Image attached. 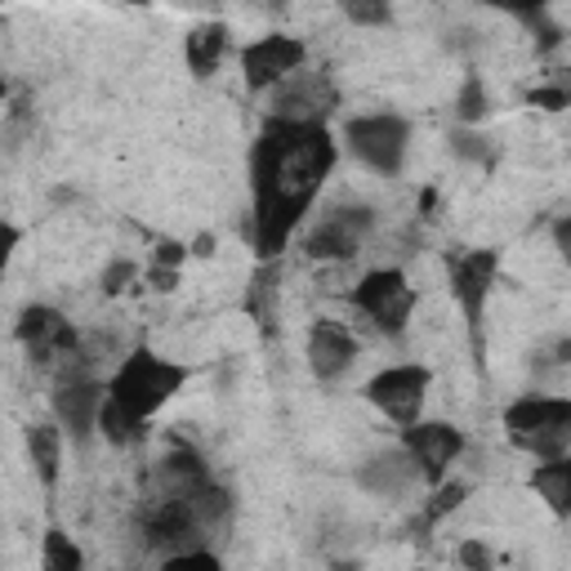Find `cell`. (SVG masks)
<instances>
[{
  "label": "cell",
  "instance_id": "obj_1",
  "mask_svg": "<svg viewBox=\"0 0 571 571\" xmlns=\"http://www.w3.org/2000/svg\"><path fill=\"white\" fill-rule=\"evenodd\" d=\"M335 166V139L321 121L273 117L251 152L255 183V251L260 260H277L308 214L317 188Z\"/></svg>",
  "mask_w": 571,
  "mask_h": 571
},
{
  "label": "cell",
  "instance_id": "obj_2",
  "mask_svg": "<svg viewBox=\"0 0 571 571\" xmlns=\"http://www.w3.org/2000/svg\"><path fill=\"white\" fill-rule=\"evenodd\" d=\"M188 384V367H179V362H166L161 353H152V349H135L117 371H112V380H107V393L117 398L130 415H139V420H152L179 389Z\"/></svg>",
  "mask_w": 571,
  "mask_h": 571
},
{
  "label": "cell",
  "instance_id": "obj_3",
  "mask_svg": "<svg viewBox=\"0 0 571 571\" xmlns=\"http://www.w3.org/2000/svg\"><path fill=\"white\" fill-rule=\"evenodd\" d=\"M505 433L536 461L571 451V398H518L505 406Z\"/></svg>",
  "mask_w": 571,
  "mask_h": 571
},
{
  "label": "cell",
  "instance_id": "obj_4",
  "mask_svg": "<svg viewBox=\"0 0 571 571\" xmlns=\"http://www.w3.org/2000/svg\"><path fill=\"white\" fill-rule=\"evenodd\" d=\"M353 304L384 330V335H402L411 313H415V290L406 286L402 268H376L358 282L353 290Z\"/></svg>",
  "mask_w": 571,
  "mask_h": 571
},
{
  "label": "cell",
  "instance_id": "obj_5",
  "mask_svg": "<svg viewBox=\"0 0 571 571\" xmlns=\"http://www.w3.org/2000/svg\"><path fill=\"white\" fill-rule=\"evenodd\" d=\"M349 148L358 152V161H367L380 175H398L406 161V144H411V126L402 117H353L349 121Z\"/></svg>",
  "mask_w": 571,
  "mask_h": 571
},
{
  "label": "cell",
  "instance_id": "obj_6",
  "mask_svg": "<svg viewBox=\"0 0 571 571\" xmlns=\"http://www.w3.org/2000/svg\"><path fill=\"white\" fill-rule=\"evenodd\" d=\"M429 384H433V376H429V367H411V362H402V367H389V371H380L371 384H367V398L393 420V424H415L420 420V406H424V398H429Z\"/></svg>",
  "mask_w": 571,
  "mask_h": 571
},
{
  "label": "cell",
  "instance_id": "obj_7",
  "mask_svg": "<svg viewBox=\"0 0 571 571\" xmlns=\"http://www.w3.org/2000/svg\"><path fill=\"white\" fill-rule=\"evenodd\" d=\"M371 210L367 205H345V210H330L313 233L304 237V255L308 260H353L358 251H362V237L371 233Z\"/></svg>",
  "mask_w": 571,
  "mask_h": 571
},
{
  "label": "cell",
  "instance_id": "obj_8",
  "mask_svg": "<svg viewBox=\"0 0 571 571\" xmlns=\"http://www.w3.org/2000/svg\"><path fill=\"white\" fill-rule=\"evenodd\" d=\"M402 446L411 451V461L420 465V478H429V487H437L446 465L465 451V433L455 424H446V420H429V424L415 420V424H406Z\"/></svg>",
  "mask_w": 571,
  "mask_h": 571
},
{
  "label": "cell",
  "instance_id": "obj_9",
  "mask_svg": "<svg viewBox=\"0 0 571 571\" xmlns=\"http://www.w3.org/2000/svg\"><path fill=\"white\" fill-rule=\"evenodd\" d=\"M19 345H28V353H32L36 367H54L59 358H72L76 353V330H72V321L59 308L32 304L19 317Z\"/></svg>",
  "mask_w": 571,
  "mask_h": 571
},
{
  "label": "cell",
  "instance_id": "obj_10",
  "mask_svg": "<svg viewBox=\"0 0 571 571\" xmlns=\"http://www.w3.org/2000/svg\"><path fill=\"white\" fill-rule=\"evenodd\" d=\"M304 41H295V36H264V41H255L246 54H242V72H246V85L251 89H268V85H277V81H286V76H295L299 67H304Z\"/></svg>",
  "mask_w": 571,
  "mask_h": 571
},
{
  "label": "cell",
  "instance_id": "obj_11",
  "mask_svg": "<svg viewBox=\"0 0 571 571\" xmlns=\"http://www.w3.org/2000/svg\"><path fill=\"white\" fill-rule=\"evenodd\" d=\"M496 268H500V255H496V251H469V255H461V260L451 264L455 304L465 308V321L474 326V335H478V326H483V304H487V295H491Z\"/></svg>",
  "mask_w": 571,
  "mask_h": 571
},
{
  "label": "cell",
  "instance_id": "obj_12",
  "mask_svg": "<svg viewBox=\"0 0 571 571\" xmlns=\"http://www.w3.org/2000/svg\"><path fill=\"white\" fill-rule=\"evenodd\" d=\"M103 402H107V384L85 380V376H72V380H63L59 393H54V415H59V424L72 429L76 437H89V433L98 429Z\"/></svg>",
  "mask_w": 571,
  "mask_h": 571
},
{
  "label": "cell",
  "instance_id": "obj_13",
  "mask_svg": "<svg viewBox=\"0 0 571 571\" xmlns=\"http://www.w3.org/2000/svg\"><path fill=\"white\" fill-rule=\"evenodd\" d=\"M358 358L353 335L339 326V321H313L308 330V367L317 380H339Z\"/></svg>",
  "mask_w": 571,
  "mask_h": 571
},
{
  "label": "cell",
  "instance_id": "obj_14",
  "mask_svg": "<svg viewBox=\"0 0 571 571\" xmlns=\"http://www.w3.org/2000/svg\"><path fill=\"white\" fill-rule=\"evenodd\" d=\"M531 491L544 500V509L553 518H571V455H553L531 469Z\"/></svg>",
  "mask_w": 571,
  "mask_h": 571
},
{
  "label": "cell",
  "instance_id": "obj_15",
  "mask_svg": "<svg viewBox=\"0 0 571 571\" xmlns=\"http://www.w3.org/2000/svg\"><path fill=\"white\" fill-rule=\"evenodd\" d=\"M28 455L36 465L41 487L50 491L59 483V469H63V433H59V424H28Z\"/></svg>",
  "mask_w": 571,
  "mask_h": 571
},
{
  "label": "cell",
  "instance_id": "obj_16",
  "mask_svg": "<svg viewBox=\"0 0 571 571\" xmlns=\"http://www.w3.org/2000/svg\"><path fill=\"white\" fill-rule=\"evenodd\" d=\"M411 478H420V465L411 461L406 446H402L398 455H380V461H371V465L362 469V487H371V491H380V496H398Z\"/></svg>",
  "mask_w": 571,
  "mask_h": 571
},
{
  "label": "cell",
  "instance_id": "obj_17",
  "mask_svg": "<svg viewBox=\"0 0 571 571\" xmlns=\"http://www.w3.org/2000/svg\"><path fill=\"white\" fill-rule=\"evenodd\" d=\"M223 45H228V36H223L219 23L192 28V32H188V67H192L197 76H210V72L219 67V59H223Z\"/></svg>",
  "mask_w": 571,
  "mask_h": 571
},
{
  "label": "cell",
  "instance_id": "obj_18",
  "mask_svg": "<svg viewBox=\"0 0 571 571\" xmlns=\"http://www.w3.org/2000/svg\"><path fill=\"white\" fill-rule=\"evenodd\" d=\"M98 433H103L112 446H130V442L144 433V420H139V415H130L117 398L107 393V402H103V411H98Z\"/></svg>",
  "mask_w": 571,
  "mask_h": 571
},
{
  "label": "cell",
  "instance_id": "obj_19",
  "mask_svg": "<svg viewBox=\"0 0 571 571\" xmlns=\"http://www.w3.org/2000/svg\"><path fill=\"white\" fill-rule=\"evenodd\" d=\"M41 562H45V571H81V549L59 531V527H50L45 531V544H41Z\"/></svg>",
  "mask_w": 571,
  "mask_h": 571
},
{
  "label": "cell",
  "instance_id": "obj_20",
  "mask_svg": "<svg viewBox=\"0 0 571 571\" xmlns=\"http://www.w3.org/2000/svg\"><path fill=\"white\" fill-rule=\"evenodd\" d=\"M345 14L358 28H384L393 19V6H389V0H345Z\"/></svg>",
  "mask_w": 571,
  "mask_h": 571
},
{
  "label": "cell",
  "instance_id": "obj_21",
  "mask_svg": "<svg viewBox=\"0 0 571 571\" xmlns=\"http://www.w3.org/2000/svg\"><path fill=\"white\" fill-rule=\"evenodd\" d=\"M455 112H461V121H465V126H474V121H483V117H487V94H483V81H478V76H469V81H465V89H461V107H455Z\"/></svg>",
  "mask_w": 571,
  "mask_h": 571
},
{
  "label": "cell",
  "instance_id": "obj_22",
  "mask_svg": "<svg viewBox=\"0 0 571 571\" xmlns=\"http://www.w3.org/2000/svg\"><path fill=\"white\" fill-rule=\"evenodd\" d=\"M465 496H469V487H465V483H451V487H442V491H437V500L429 505L424 522L433 527V522H437V518H446L451 509H461V500H465Z\"/></svg>",
  "mask_w": 571,
  "mask_h": 571
},
{
  "label": "cell",
  "instance_id": "obj_23",
  "mask_svg": "<svg viewBox=\"0 0 571 571\" xmlns=\"http://www.w3.org/2000/svg\"><path fill=\"white\" fill-rule=\"evenodd\" d=\"M527 103L531 107H544V112H567L571 107V89L567 85H544V89H531Z\"/></svg>",
  "mask_w": 571,
  "mask_h": 571
},
{
  "label": "cell",
  "instance_id": "obj_24",
  "mask_svg": "<svg viewBox=\"0 0 571 571\" xmlns=\"http://www.w3.org/2000/svg\"><path fill=\"white\" fill-rule=\"evenodd\" d=\"M483 6H496V10H509V14H518V19H540L544 14V6L549 0H483Z\"/></svg>",
  "mask_w": 571,
  "mask_h": 571
},
{
  "label": "cell",
  "instance_id": "obj_25",
  "mask_svg": "<svg viewBox=\"0 0 571 571\" xmlns=\"http://www.w3.org/2000/svg\"><path fill=\"white\" fill-rule=\"evenodd\" d=\"M130 277H135V264H126V260H121V264H112V268L103 273V290H107V295H117Z\"/></svg>",
  "mask_w": 571,
  "mask_h": 571
},
{
  "label": "cell",
  "instance_id": "obj_26",
  "mask_svg": "<svg viewBox=\"0 0 571 571\" xmlns=\"http://www.w3.org/2000/svg\"><path fill=\"white\" fill-rule=\"evenodd\" d=\"M188 260V246H179V242H161L157 246V264H170V268H179Z\"/></svg>",
  "mask_w": 571,
  "mask_h": 571
},
{
  "label": "cell",
  "instance_id": "obj_27",
  "mask_svg": "<svg viewBox=\"0 0 571 571\" xmlns=\"http://www.w3.org/2000/svg\"><path fill=\"white\" fill-rule=\"evenodd\" d=\"M553 242H558V251H562V260L571 264V214L553 223Z\"/></svg>",
  "mask_w": 571,
  "mask_h": 571
},
{
  "label": "cell",
  "instance_id": "obj_28",
  "mask_svg": "<svg viewBox=\"0 0 571 571\" xmlns=\"http://www.w3.org/2000/svg\"><path fill=\"white\" fill-rule=\"evenodd\" d=\"M461 562H465V567H491V553H487L483 544H465V549H461Z\"/></svg>",
  "mask_w": 571,
  "mask_h": 571
},
{
  "label": "cell",
  "instance_id": "obj_29",
  "mask_svg": "<svg viewBox=\"0 0 571 571\" xmlns=\"http://www.w3.org/2000/svg\"><path fill=\"white\" fill-rule=\"evenodd\" d=\"M14 246H19V228L6 223V255H14Z\"/></svg>",
  "mask_w": 571,
  "mask_h": 571
},
{
  "label": "cell",
  "instance_id": "obj_30",
  "mask_svg": "<svg viewBox=\"0 0 571 571\" xmlns=\"http://www.w3.org/2000/svg\"><path fill=\"white\" fill-rule=\"evenodd\" d=\"M192 255H214V237H197V246H192Z\"/></svg>",
  "mask_w": 571,
  "mask_h": 571
},
{
  "label": "cell",
  "instance_id": "obj_31",
  "mask_svg": "<svg viewBox=\"0 0 571 571\" xmlns=\"http://www.w3.org/2000/svg\"><path fill=\"white\" fill-rule=\"evenodd\" d=\"M433 201H437V192H433V188H429V192H420V210H424V214L433 210Z\"/></svg>",
  "mask_w": 571,
  "mask_h": 571
}]
</instances>
